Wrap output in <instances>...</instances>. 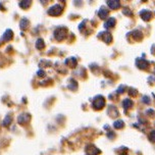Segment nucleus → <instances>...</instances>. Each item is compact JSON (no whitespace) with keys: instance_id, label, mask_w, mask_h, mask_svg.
<instances>
[{"instance_id":"obj_11","label":"nucleus","mask_w":155,"mask_h":155,"mask_svg":"<svg viewBox=\"0 0 155 155\" xmlns=\"http://www.w3.org/2000/svg\"><path fill=\"white\" fill-rule=\"evenodd\" d=\"M102 39H103V41L105 43H107V44H109L110 42H111V40H112V37H111V34H109L108 32H104V33H102Z\"/></svg>"},{"instance_id":"obj_8","label":"nucleus","mask_w":155,"mask_h":155,"mask_svg":"<svg viewBox=\"0 0 155 155\" xmlns=\"http://www.w3.org/2000/svg\"><path fill=\"white\" fill-rule=\"evenodd\" d=\"M30 26V21L27 18H23L19 21V27H21V30H27L28 27Z\"/></svg>"},{"instance_id":"obj_17","label":"nucleus","mask_w":155,"mask_h":155,"mask_svg":"<svg viewBox=\"0 0 155 155\" xmlns=\"http://www.w3.org/2000/svg\"><path fill=\"white\" fill-rule=\"evenodd\" d=\"M123 106L124 107V108H131V107L133 106V101L131 100V99H124V100L123 101Z\"/></svg>"},{"instance_id":"obj_3","label":"nucleus","mask_w":155,"mask_h":155,"mask_svg":"<svg viewBox=\"0 0 155 155\" xmlns=\"http://www.w3.org/2000/svg\"><path fill=\"white\" fill-rule=\"evenodd\" d=\"M104 104H105V100H104V97L102 96H97L93 101V107L97 110L101 109L104 106Z\"/></svg>"},{"instance_id":"obj_14","label":"nucleus","mask_w":155,"mask_h":155,"mask_svg":"<svg viewBox=\"0 0 155 155\" xmlns=\"http://www.w3.org/2000/svg\"><path fill=\"white\" fill-rule=\"evenodd\" d=\"M65 63L66 64H68L71 66V68H74V66H77V59L74 57H70L68 58V59L65 60Z\"/></svg>"},{"instance_id":"obj_20","label":"nucleus","mask_w":155,"mask_h":155,"mask_svg":"<svg viewBox=\"0 0 155 155\" xmlns=\"http://www.w3.org/2000/svg\"><path fill=\"white\" fill-rule=\"evenodd\" d=\"M149 139H150L151 142H155V131H152L149 135Z\"/></svg>"},{"instance_id":"obj_5","label":"nucleus","mask_w":155,"mask_h":155,"mask_svg":"<svg viewBox=\"0 0 155 155\" xmlns=\"http://www.w3.org/2000/svg\"><path fill=\"white\" fill-rule=\"evenodd\" d=\"M136 64L140 70H147L149 66V62L146 59H142V58H137L136 60Z\"/></svg>"},{"instance_id":"obj_18","label":"nucleus","mask_w":155,"mask_h":155,"mask_svg":"<svg viewBox=\"0 0 155 155\" xmlns=\"http://www.w3.org/2000/svg\"><path fill=\"white\" fill-rule=\"evenodd\" d=\"M133 37H134L136 40H140V39L143 38V34L140 31H134L133 32Z\"/></svg>"},{"instance_id":"obj_4","label":"nucleus","mask_w":155,"mask_h":155,"mask_svg":"<svg viewBox=\"0 0 155 155\" xmlns=\"http://www.w3.org/2000/svg\"><path fill=\"white\" fill-rule=\"evenodd\" d=\"M31 120V114L29 113H21L18 117V123L19 124H27Z\"/></svg>"},{"instance_id":"obj_13","label":"nucleus","mask_w":155,"mask_h":155,"mask_svg":"<svg viewBox=\"0 0 155 155\" xmlns=\"http://www.w3.org/2000/svg\"><path fill=\"white\" fill-rule=\"evenodd\" d=\"M32 4V1L31 0H23V1L19 2V6H21L23 9H27V8H29L31 6Z\"/></svg>"},{"instance_id":"obj_22","label":"nucleus","mask_w":155,"mask_h":155,"mask_svg":"<svg viewBox=\"0 0 155 155\" xmlns=\"http://www.w3.org/2000/svg\"><path fill=\"white\" fill-rule=\"evenodd\" d=\"M129 93H130V94H131V95H133V96H135V95H136V94H137V91H135L134 89H131V90H130V91H129Z\"/></svg>"},{"instance_id":"obj_10","label":"nucleus","mask_w":155,"mask_h":155,"mask_svg":"<svg viewBox=\"0 0 155 155\" xmlns=\"http://www.w3.org/2000/svg\"><path fill=\"white\" fill-rule=\"evenodd\" d=\"M107 5L111 8V9H116V8L120 7V1H117V0H111V1H107Z\"/></svg>"},{"instance_id":"obj_9","label":"nucleus","mask_w":155,"mask_h":155,"mask_svg":"<svg viewBox=\"0 0 155 155\" xmlns=\"http://www.w3.org/2000/svg\"><path fill=\"white\" fill-rule=\"evenodd\" d=\"M115 18H110L107 19L106 21H105V24H104V27L106 28V29H109V28H113L115 26Z\"/></svg>"},{"instance_id":"obj_7","label":"nucleus","mask_w":155,"mask_h":155,"mask_svg":"<svg viewBox=\"0 0 155 155\" xmlns=\"http://www.w3.org/2000/svg\"><path fill=\"white\" fill-rule=\"evenodd\" d=\"M140 15H141V16H142V18L144 19V21H150L151 18H152V12H149V10H146V9L142 10V12H140Z\"/></svg>"},{"instance_id":"obj_21","label":"nucleus","mask_w":155,"mask_h":155,"mask_svg":"<svg viewBox=\"0 0 155 155\" xmlns=\"http://www.w3.org/2000/svg\"><path fill=\"white\" fill-rule=\"evenodd\" d=\"M37 74L39 77H44V76H45V73H44V71H42V70H39Z\"/></svg>"},{"instance_id":"obj_23","label":"nucleus","mask_w":155,"mask_h":155,"mask_svg":"<svg viewBox=\"0 0 155 155\" xmlns=\"http://www.w3.org/2000/svg\"><path fill=\"white\" fill-rule=\"evenodd\" d=\"M124 86H121L120 88H118V91H117V92H118V93H123V92H124V91H123V89H124Z\"/></svg>"},{"instance_id":"obj_2","label":"nucleus","mask_w":155,"mask_h":155,"mask_svg":"<svg viewBox=\"0 0 155 155\" xmlns=\"http://www.w3.org/2000/svg\"><path fill=\"white\" fill-rule=\"evenodd\" d=\"M66 34H68V30H66V28L59 27L54 31V38L56 39L57 41H61L66 37Z\"/></svg>"},{"instance_id":"obj_12","label":"nucleus","mask_w":155,"mask_h":155,"mask_svg":"<svg viewBox=\"0 0 155 155\" xmlns=\"http://www.w3.org/2000/svg\"><path fill=\"white\" fill-rule=\"evenodd\" d=\"M36 48L38 50H42V49L45 48V43H44V40L41 38H39L37 41H36Z\"/></svg>"},{"instance_id":"obj_16","label":"nucleus","mask_w":155,"mask_h":155,"mask_svg":"<svg viewBox=\"0 0 155 155\" xmlns=\"http://www.w3.org/2000/svg\"><path fill=\"white\" fill-rule=\"evenodd\" d=\"M12 123V116H10L9 114H7V115H5V117H4V120H3V126L4 127H8L10 124Z\"/></svg>"},{"instance_id":"obj_6","label":"nucleus","mask_w":155,"mask_h":155,"mask_svg":"<svg viewBox=\"0 0 155 155\" xmlns=\"http://www.w3.org/2000/svg\"><path fill=\"white\" fill-rule=\"evenodd\" d=\"M13 38V33L10 29H7L6 31L4 32L3 36H2L1 40L0 41H5V42H7V41H10Z\"/></svg>"},{"instance_id":"obj_1","label":"nucleus","mask_w":155,"mask_h":155,"mask_svg":"<svg viewBox=\"0 0 155 155\" xmlns=\"http://www.w3.org/2000/svg\"><path fill=\"white\" fill-rule=\"evenodd\" d=\"M61 12H62V6L60 4L52 5V6L49 7L48 10H47V13L51 16H58L61 15Z\"/></svg>"},{"instance_id":"obj_15","label":"nucleus","mask_w":155,"mask_h":155,"mask_svg":"<svg viewBox=\"0 0 155 155\" xmlns=\"http://www.w3.org/2000/svg\"><path fill=\"white\" fill-rule=\"evenodd\" d=\"M98 15H99V18H105L107 15H108V9H106V8H105V7H102L101 9L99 10Z\"/></svg>"},{"instance_id":"obj_19","label":"nucleus","mask_w":155,"mask_h":155,"mask_svg":"<svg viewBox=\"0 0 155 155\" xmlns=\"http://www.w3.org/2000/svg\"><path fill=\"white\" fill-rule=\"evenodd\" d=\"M124 124L123 120H116L115 123L113 124V127H114L115 129H121V128H124Z\"/></svg>"}]
</instances>
